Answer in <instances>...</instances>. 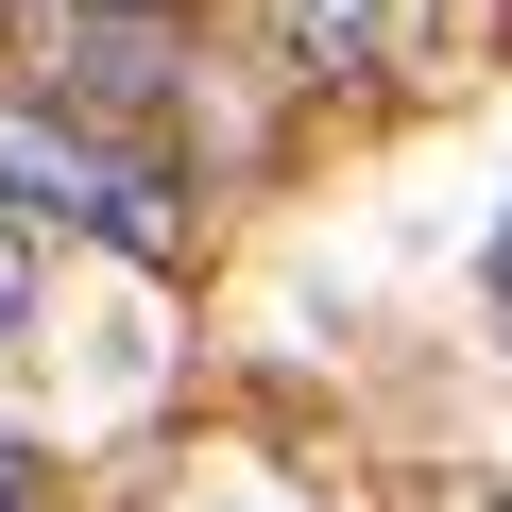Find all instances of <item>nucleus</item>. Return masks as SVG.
Here are the masks:
<instances>
[{"instance_id":"nucleus-1","label":"nucleus","mask_w":512,"mask_h":512,"mask_svg":"<svg viewBox=\"0 0 512 512\" xmlns=\"http://www.w3.org/2000/svg\"><path fill=\"white\" fill-rule=\"evenodd\" d=\"M0 205H52V222H86V239H120V256H171L188 239V188H171V154H137L103 103H69V86H0Z\"/></svg>"},{"instance_id":"nucleus-2","label":"nucleus","mask_w":512,"mask_h":512,"mask_svg":"<svg viewBox=\"0 0 512 512\" xmlns=\"http://www.w3.org/2000/svg\"><path fill=\"white\" fill-rule=\"evenodd\" d=\"M274 35H291V69H325V86H376V69L410 52V0H274Z\"/></svg>"},{"instance_id":"nucleus-3","label":"nucleus","mask_w":512,"mask_h":512,"mask_svg":"<svg viewBox=\"0 0 512 512\" xmlns=\"http://www.w3.org/2000/svg\"><path fill=\"white\" fill-rule=\"evenodd\" d=\"M0 512H52V478H35V444L0 427Z\"/></svg>"},{"instance_id":"nucleus-4","label":"nucleus","mask_w":512,"mask_h":512,"mask_svg":"<svg viewBox=\"0 0 512 512\" xmlns=\"http://www.w3.org/2000/svg\"><path fill=\"white\" fill-rule=\"evenodd\" d=\"M18 308H35V256H18V222H0V342H18Z\"/></svg>"},{"instance_id":"nucleus-5","label":"nucleus","mask_w":512,"mask_h":512,"mask_svg":"<svg viewBox=\"0 0 512 512\" xmlns=\"http://www.w3.org/2000/svg\"><path fill=\"white\" fill-rule=\"evenodd\" d=\"M495 325H512V222H495Z\"/></svg>"}]
</instances>
